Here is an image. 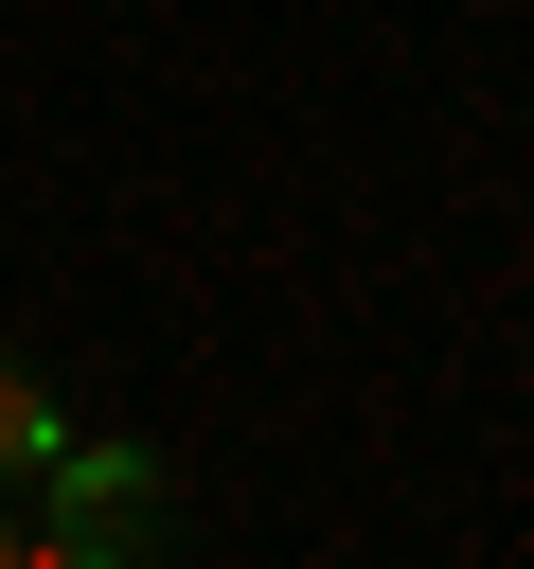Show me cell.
Segmentation results:
<instances>
[{
    "instance_id": "cell-1",
    "label": "cell",
    "mask_w": 534,
    "mask_h": 569,
    "mask_svg": "<svg viewBox=\"0 0 534 569\" xmlns=\"http://www.w3.org/2000/svg\"><path fill=\"white\" fill-rule=\"evenodd\" d=\"M36 533H53V569H125L142 533H160V445H53L36 462Z\"/></svg>"
},
{
    "instance_id": "cell-2",
    "label": "cell",
    "mask_w": 534,
    "mask_h": 569,
    "mask_svg": "<svg viewBox=\"0 0 534 569\" xmlns=\"http://www.w3.org/2000/svg\"><path fill=\"white\" fill-rule=\"evenodd\" d=\"M53 445H71V427H53V391H36V373H18V356H0V480H36V462H53Z\"/></svg>"
}]
</instances>
